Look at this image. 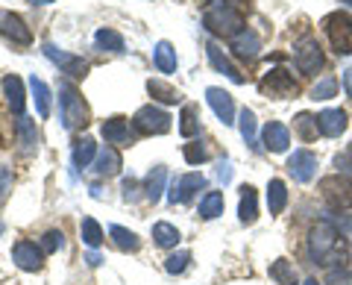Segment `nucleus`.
I'll return each mask as SVG.
<instances>
[{
    "label": "nucleus",
    "instance_id": "45",
    "mask_svg": "<svg viewBox=\"0 0 352 285\" xmlns=\"http://www.w3.org/2000/svg\"><path fill=\"white\" fill-rule=\"evenodd\" d=\"M124 197H126L129 203L138 200V182L135 180H124Z\"/></svg>",
    "mask_w": 352,
    "mask_h": 285
},
{
    "label": "nucleus",
    "instance_id": "41",
    "mask_svg": "<svg viewBox=\"0 0 352 285\" xmlns=\"http://www.w3.org/2000/svg\"><path fill=\"white\" fill-rule=\"evenodd\" d=\"M62 244H65V235L59 233V229H50V233H44V238H41V250H44V253H56Z\"/></svg>",
    "mask_w": 352,
    "mask_h": 285
},
{
    "label": "nucleus",
    "instance_id": "18",
    "mask_svg": "<svg viewBox=\"0 0 352 285\" xmlns=\"http://www.w3.org/2000/svg\"><path fill=\"white\" fill-rule=\"evenodd\" d=\"M206 50H208V62H212L220 74H226L232 83H244V74H241V71L235 68V65L229 62V56H226L223 50H220V45H214V41H212V45H208Z\"/></svg>",
    "mask_w": 352,
    "mask_h": 285
},
{
    "label": "nucleus",
    "instance_id": "48",
    "mask_svg": "<svg viewBox=\"0 0 352 285\" xmlns=\"http://www.w3.org/2000/svg\"><path fill=\"white\" fill-rule=\"evenodd\" d=\"M344 89H346V94L352 97V68L344 71Z\"/></svg>",
    "mask_w": 352,
    "mask_h": 285
},
{
    "label": "nucleus",
    "instance_id": "17",
    "mask_svg": "<svg viewBox=\"0 0 352 285\" xmlns=\"http://www.w3.org/2000/svg\"><path fill=\"white\" fill-rule=\"evenodd\" d=\"M317 124H320L323 136L338 138L346 129V112H344V109H326V112L317 115Z\"/></svg>",
    "mask_w": 352,
    "mask_h": 285
},
{
    "label": "nucleus",
    "instance_id": "6",
    "mask_svg": "<svg viewBox=\"0 0 352 285\" xmlns=\"http://www.w3.org/2000/svg\"><path fill=\"white\" fill-rule=\"evenodd\" d=\"M320 194L326 197V203L332 209H346V206H352V180L340 177V173L326 177L320 180Z\"/></svg>",
    "mask_w": 352,
    "mask_h": 285
},
{
    "label": "nucleus",
    "instance_id": "25",
    "mask_svg": "<svg viewBox=\"0 0 352 285\" xmlns=\"http://www.w3.org/2000/svg\"><path fill=\"white\" fill-rule=\"evenodd\" d=\"M244 194H241V209H238V215H241V221L244 224H252L258 218V200H256V189L252 185H244L241 189Z\"/></svg>",
    "mask_w": 352,
    "mask_h": 285
},
{
    "label": "nucleus",
    "instance_id": "24",
    "mask_svg": "<svg viewBox=\"0 0 352 285\" xmlns=\"http://www.w3.org/2000/svg\"><path fill=\"white\" fill-rule=\"evenodd\" d=\"M30 89H32V101H36V112L41 118H47L50 115V89L44 85L36 74L30 76Z\"/></svg>",
    "mask_w": 352,
    "mask_h": 285
},
{
    "label": "nucleus",
    "instance_id": "28",
    "mask_svg": "<svg viewBox=\"0 0 352 285\" xmlns=\"http://www.w3.org/2000/svg\"><path fill=\"white\" fill-rule=\"evenodd\" d=\"M156 68L162 74H173L176 71V50L170 48V41H159L156 45Z\"/></svg>",
    "mask_w": 352,
    "mask_h": 285
},
{
    "label": "nucleus",
    "instance_id": "14",
    "mask_svg": "<svg viewBox=\"0 0 352 285\" xmlns=\"http://www.w3.org/2000/svg\"><path fill=\"white\" fill-rule=\"evenodd\" d=\"M41 253L44 250L36 247L32 241H18L15 250H12V262L21 271H38L41 268Z\"/></svg>",
    "mask_w": 352,
    "mask_h": 285
},
{
    "label": "nucleus",
    "instance_id": "47",
    "mask_svg": "<svg viewBox=\"0 0 352 285\" xmlns=\"http://www.w3.org/2000/svg\"><path fill=\"white\" fill-rule=\"evenodd\" d=\"M329 285H352V279L346 277V273L344 271H332V273H329Z\"/></svg>",
    "mask_w": 352,
    "mask_h": 285
},
{
    "label": "nucleus",
    "instance_id": "7",
    "mask_svg": "<svg viewBox=\"0 0 352 285\" xmlns=\"http://www.w3.org/2000/svg\"><path fill=\"white\" fill-rule=\"evenodd\" d=\"M258 89L264 94H270V97H291V94H296V83H294V76L288 71L273 68V71H267L261 76Z\"/></svg>",
    "mask_w": 352,
    "mask_h": 285
},
{
    "label": "nucleus",
    "instance_id": "43",
    "mask_svg": "<svg viewBox=\"0 0 352 285\" xmlns=\"http://www.w3.org/2000/svg\"><path fill=\"white\" fill-rule=\"evenodd\" d=\"M217 180L223 182V185L232 180V162H229V159H220V162H217Z\"/></svg>",
    "mask_w": 352,
    "mask_h": 285
},
{
    "label": "nucleus",
    "instance_id": "15",
    "mask_svg": "<svg viewBox=\"0 0 352 285\" xmlns=\"http://www.w3.org/2000/svg\"><path fill=\"white\" fill-rule=\"evenodd\" d=\"M15 136H18V147H21L24 156H32V153L38 150V133H36V120L32 118H24V115L18 118Z\"/></svg>",
    "mask_w": 352,
    "mask_h": 285
},
{
    "label": "nucleus",
    "instance_id": "21",
    "mask_svg": "<svg viewBox=\"0 0 352 285\" xmlns=\"http://www.w3.org/2000/svg\"><path fill=\"white\" fill-rule=\"evenodd\" d=\"M164 182H168V168L156 165L147 173V182H144V197H147V200H153V203L159 200L162 191H164Z\"/></svg>",
    "mask_w": 352,
    "mask_h": 285
},
{
    "label": "nucleus",
    "instance_id": "22",
    "mask_svg": "<svg viewBox=\"0 0 352 285\" xmlns=\"http://www.w3.org/2000/svg\"><path fill=\"white\" fill-rule=\"evenodd\" d=\"M94 171L100 173V177H112V173H118L120 171V153L115 147H103L100 153H97Z\"/></svg>",
    "mask_w": 352,
    "mask_h": 285
},
{
    "label": "nucleus",
    "instance_id": "37",
    "mask_svg": "<svg viewBox=\"0 0 352 285\" xmlns=\"http://www.w3.org/2000/svg\"><path fill=\"white\" fill-rule=\"evenodd\" d=\"M270 277L276 279L279 285H296V273L291 268V262H285V259L273 262V265H270Z\"/></svg>",
    "mask_w": 352,
    "mask_h": 285
},
{
    "label": "nucleus",
    "instance_id": "8",
    "mask_svg": "<svg viewBox=\"0 0 352 285\" xmlns=\"http://www.w3.org/2000/svg\"><path fill=\"white\" fill-rule=\"evenodd\" d=\"M294 59H296V68L302 74H317L323 68V53H320V45L314 39H302L300 45L294 48Z\"/></svg>",
    "mask_w": 352,
    "mask_h": 285
},
{
    "label": "nucleus",
    "instance_id": "31",
    "mask_svg": "<svg viewBox=\"0 0 352 285\" xmlns=\"http://www.w3.org/2000/svg\"><path fill=\"white\" fill-rule=\"evenodd\" d=\"M109 235H112V238H115V244H118L120 250H126V253H135V250L141 247L138 235H135V233H129V229H124V226H109Z\"/></svg>",
    "mask_w": 352,
    "mask_h": 285
},
{
    "label": "nucleus",
    "instance_id": "19",
    "mask_svg": "<svg viewBox=\"0 0 352 285\" xmlns=\"http://www.w3.org/2000/svg\"><path fill=\"white\" fill-rule=\"evenodd\" d=\"M232 50L238 53L241 59H256L258 50H261V39L252 30H244V32H238V36L232 39Z\"/></svg>",
    "mask_w": 352,
    "mask_h": 285
},
{
    "label": "nucleus",
    "instance_id": "39",
    "mask_svg": "<svg viewBox=\"0 0 352 285\" xmlns=\"http://www.w3.org/2000/svg\"><path fill=\"white\" fill-rule=\"evenodd\" d=\"M338 92V80L335 76H326V80H320L311 89V101H329V97H335Z\"/></svg>",
    "mask_w": 352,
    "mask_h": 285
},
{
    "label": "nucleus",
    "instance_id": "1",
    "mask_svg": "<svg viewBox=\"0 0 352 285\" xmlns=\"http://www.w3.org/2000/svg\"><path fill=\"white\" fill-rule=\"evenodd\" d=\"M308 250H311V259L317 265H332L338 262V253L344 250V241H340L338 229L332 224H317L311 229V238H308Z\"/></svg>",
    "mask_w": 352,
    "mask_h": 285
},
{
    "label": "nucleus",
    "instance_id": "32",
    "mask_svg": "<svg viewBox=\"0 0 352 285\" xmlns=\"http://www.w3.org/2000/svg\"><path fill=\"white\" fill-rule=\"evenodd\" d=\"M200 215L206 218V221H212V218L223 215V194H220V191H208L203 200H200Z\"/></svg>",
    "mask_w": 352,
    "mask_h": 285
},
{
    "label": "nucleus",
    "instance_id": "12",
    "mask_svg": "<svg viewBox=\"0 0 352 285\" xmlns=\"http://www.w3.org/2000/svg\"><path fill=\"white\" fill-rule=\"evenodd\" d=\"M0 32H3L6 39H12L15 45H30L32 41V32L24 24V18H18L12 12H0Z\"/></svg>",
    "mask_w": 352,
    "mask_h": 285
},
{
    "label": "nucleus",
    "instance_id": "16",
    "mask_svg": "<svg viewBox=\"0 0 352 285\" xmlns=\"http://www.w3.org/2000/svg\"><path fill=\"white\" fill-rule=\"evenodd\" d=\"M261 141H264V147L273 150V153H282V150H288L291 145V133H288V127L279 124V120H270L267 127H264V133H261Z\"/></svg>",
    "mask_w": 352,
    "mask_h": 285
},
{
    "label": "nucleus",
    "instance_id": "38",
    "mask_svg": "<svg viewBox=\"0 0 352 285\" xmlns=\"http://www.w3.org/2000/svg\"><path fill=\"white\" fill-rule=\"evenodd\" d=\"M241 136H244L250 147H256V115H252L250 109L241 112Z\"/></svg>",
    "mask_w": 352,
    "mask_h": 285
},
{
    "label": "nucleus",
    "instance_id": "50",
    "mask_svg": "<svg viewBox=\"0 0 352 285\" xmlns=\"http://www.w3.org/2000/svg\"><path fill=\"white\" fill-rule=\"evenodd\" d=\"M27 3H32V6H47V3H53V0H27Z\"/></svg>",
    "mask_w": 352,
    "mask_h": 285
},
{
    "label": "nucleus",
    "instance_id": "52",
    "mask_svg": "<svg viewBox=\"0 0 352 285\" xmlns=\"http://www.w3.org/2000/svg\"><path fill=\"white\" fill-rule=\"evenodd\" d=\"M200 3H212V0H200Z\"/></svg>",
    "mask_w": 352,
    "mask_h": 285
},
{
    "label": "nucleus",
    "instance_id": "2",
    "mask_svg": "<svg viewBox=\"0 0 352 285\" xmlns=\"http://www.w3.org/2000/svg\"><path fill=\"white\" fill-rule=\"evenodd\" d=\"M203 24H206V30L217 32V36H232L235 39L238 32H244V15H241L235 6L223 3V6L208 9L206 18H203Z\"/></svg>",
    "mask_w": 352,
    "mask_h": 285
},
{
    "label": "nucleus",
    "instance_id": "29",
    "mask_svg": "<svg viewBox=\"0 0 352 285\" xmlns=\"http://www.w3.org/2000/svg\"><path fill=\"white\" fill-rule=\"evenodd\" d=\"M94 41H97V48L100 50H109V53H124V39H120V32H115V30H97V36H94Z\"/></svg>",
    "mask_w": 352,
    "mask_h": 285
},
{
    "label": "nucleus",
    "instance_id": "33",
    "mask_svg": "<svg viewBox=\"0 0 352 285\" xmlns=\"http://www.w3.org/2000/svg\"><path fill=\"white\" fill-rule=\"evenodd\" d=\"M94 153H97L94 141H91V138H80V141L74 145V165H76V168H88V162L94 159Z\"/></svg>",
    "mask_w": 352,
    "mask_h": 285
},
{
    "label": "nucleus",
    "instance_id": "53",
    "mask_svg": "<svg viewBox=\"0 0 352 285\" xmlns=\"http://www.w3.org/2000/svg\"><path fill=\"white\" fill-rule=\"evenodd\" d=\"M346 3H349V6H352V0H346Z\"/></svg>",
    "mask_w": 352,
    "mask_h": 285
},
{
    "label": "nucleus",
    "instance_id": "5",
    "mask_svg": "<svg viewBox=\"0 0 352 285\" xmlns=\"http://www.w3.org/2000/svg\"><path fill=\"white\" fill-rule=\"evenodd\" d=\"M323 24H326L329 39H332V48L338 53H344V56H349L352 53V18L346 12H335V15H329Z\"/></svg>",
    "mask_w": 352,
    "mask_h": 285
},
{
    "label": "nucleus",
    "instance_id": "23",
    "mask_svg": "<svg viewBox=\"0 0 352 285\" xmlns=\"http://www.w3.org/2000/svg\"><path fill=\"white\" fill-rule=\"evenodd\" d=\"M100 133H103V138L109 141V145H126L129 141V127H126L124 118H109Z\"/></svg>",
    "mask_w": 352,
    "mask_h": 285
},
{
    "label": "nucleus",
    "instance_id": "11",
    "mask_svg": "<svg viewBox=\"0 0 352 285\" xmlns=\"http://www.w3.org/2000/svg\"><path fill=\"white\" fill-rule=\"evenodd\" d=\"M44 56H47L53 65H59V68L65 71V74H74V76H82L85 71H88V65H85V59H80V56H71V53H65V50H59L56 45H44Z\"/></svg>",
    "mask_w": 352,
    "mask_h": 285
},
{
    "label": "nucleus",
    "instance_id": "46",
    "mask_svg": "<svg viewBox=\"0 0 352 285\" xmlns=\"http://www.w3.org/2000/svg\"><path fill=\"white\" fill-rule=\"evenodd\" d=\"M9 185H12V171L0 168V200H3V197H6V191H9Z\"/></svg>",
    "mask_w": 352,
    "mask_h": 285
},
{
    "label": "nucleus",
    "instance_id": "4",
    "mask_svg": "<svg viewBox=\"0 0 352 285\" xmlns=\"http://www.w3.org/2000/svg\"><path fill=\"white\" fill-rule=\"evenodd\" d=\"M132 124L141 136H162L170 129V115L164 112V109H156V106H141L135 118H132Z\"/></svg>",
    "mask_w": 352,
    "mask_h": 285
},
{
    "label": "nucleus",
    "instance_id": "10",
    "mask_svg": "<svg viewBox=\"0 0 352 285\" xmlns=\"http://www.w3.org/2000/svg\"><path fill=\"white\" fill-rule=\"evenodd\" d=\"M288 171L296 182H311L317 173V156L311 150H294V156L288 159Z\"/></svg>",
    "mask_w": 352,
    "mask_h": 285
},
{
    "label": "nucleus",
    "instance_id": "40",
    "mask_svg": "<svg viewBox=\"0 0 352 285\" xmlns=\"http://www.w3.org/2000/svg\"><path fill=\"white\" fill-rule=\"evenodd\" d=\"M188 262H191V253L179 250V253L168 256V262H164V271H168V273H182L185 268H188Z\"/></svg>",
    "mask_w": 352,
    "mask_h": 285
},
{
    "label": "nucleus",
    "instance_id": "44",
    "mask_svg": "<svg viewBox=\"0 0 352 285\" xmlns=\"http://www.w3.org/2000/svg\"><path fill=\"white\" fill-rule=\"evenodd\" d=\"M335 165H338L340 171H349V173H352V145H349V147H346V150L335 159Z\"/></svg>",
    "mask_w": 352,
    "mask_h": 285
},
{
    "label": "nucleus",
    "instance_id": "26",
    "mask_svg": "<svg viewBox=\"0 0 352 285\" xmlns=\"http://www.w3.org/2000/svg\"><path fill=\"white\" fill-rule=\"evenodd\" d=\"M294 129H296V136H300L302 141H314L317 133H320V124H317V118H314V115L300 112V115L294 118Z\"/></svg>",
    "mask_w": 352,
    "mask_h": 285
},
{
    "label": "nucleus",
    "instance_id": "20",
    "mask_svg": "<svg viewBox=\"0 0 352 285\" xmlns=\"http://www.w3.org/2000/svg\"><path fill=\"white\" fill-rule=\"evenodd\" d=\"M3 92H6L9 109H12L15 115H21V112H24V83H21L15 74H9L6 80H3Z\"/></svg>",
    "mask_w": 352,
    "mask_h": 285
},
{
    "label": "nucleus",
    "instance_id": "36",
    "mask_svg": "<svg viewBox=\"0 0 352 285\" xmlns=\"http://www.w3.org/2000/svg\"><path fill=\"white\" fill-rule=\"evenodd\" d=\"M80 233H82V241L88 247H100V241H103V229H100V224L94 221V218H85L82 221V226H80Z\"/></svg>",
    "mask_w": 352,
    "mask_h": 285
},
{
    "label": "nucleus",
    "instance_id": "13",
    "mask_svg": "<svg viewBox=\"0 0 352 285\" xmlns=\"http://www.w3.org/2000/svg\"><path fill=\"white\" fill-rule=\"evenodd\" d=\"M206 101L208 106L214 109V115L223 120V124H235V103H232V94L223 92V89H206Z\"/></svg>",
    "mask_w": 352,
    "mask_h": 285
},
{
    "label": "nucleus",
    "instance_id": "27",
    "mask_svg": "<svg viewBox=\"0 0 352 285\" xmlns=\"http://www.w3.org/2000/svg\"><path fill=\"white\" fill-rule=\"evenodd\" d=\"M285 203H288V191H285V182L282 180H270L267 185V206L273 215H279L285 209Z\"/></svg>",
    "mask_w": 352,
    "mask_h": 285
},
{
    "label": "nucleus",
    "instance_id": "3",
    "mask_svg": "<svg viewBox=\"0 0 352 285\" xmlns=\"http://www.w3.org/2000/svg\"><path fill=\"white\" fill-rule=\"evenodd\" d=\"M59 101H62V124H65V129H76V127L88 124V106L82 103L80 92H76L71 83L59 85Z\"/></svg>",
    "mask_w": 352,
    "mask_h": 285
},
{
    "label": "nucleus",
    "instance_id": "49",
    "mask_svg": "<svg viewBox=\"0 0 352 285\" xmlns=\"http://www.w3.org/2000/svg\"><path fill=\"white\" fill-rule=\"evenodd\" d=\"M85 262H88V265H91V268H97L103 259H100V253H88V259H85Z\"/></svg>",
    "mask_w": 352,
    "mask_h": 285
},
{
    "label": "nucleus",
    "instance_id": "30",
    "mask_svg": "<svg viewBox=\"0 0 352 285\" xmlns=\"http://www.w3.org/2000/svg\"><path fill=\"white\" fill-rule=\"evenodd\" d=\"M179 133L185 138H191L200 133V118H197V106L188 103V106H182V115H179Z\"/></svg>",
    "mask_w": 352,
    "mask_h": 285
},
{
    "label": "nucleus",
    "instance_id": "51",
    "mask_svg": "<svg viewBox=\"0 0 352 285\" xmlns=\"http://www.w3.org/2000/svg\"><path fill=\"white\" fill-rule=\"evenodd\" d=\"M305 285H320V282H317V279H305Z\"/></svg>",
    "mask_w": 352,
    "mask_h": 285
},
{
    "label": "nucleus",
    "instance_id": "42",
    "mask_svg": "<svg viewBox=\"0 0 352 285\" xmlns=\"http://www.w3.org/2000/svg\"><path fill=\"white\" fill-rule=\"evenodd\" d=\"M185 162L188 165H200V162H206V147L203 145H185Z\"/></svg>",
    "mask_w": 352,
    "mask_h": 285
},
{
    "label": "nucleus",
    "instance_id": "9",
    "mask_svg": "<svg viewBox=\"0 0 352 285\" xmlns=\"http://www.w3.org/2000/svg\"><path fill=\"white\" fill-rule=\"evenodd\" d=\"M203 185H206V177H203V173H185V177H179V180L170 185L168 200H170V203H188L191 197L203 189Z\"/></svg>",
    "mask_w": 352,
    "mask_h": 285
},
{
    "label": "nucleus",
    "instance_id": "34",
    "mask_svg": "<svg viewBox=\"0 0 352 285\" xmlns=\"http://www.w3.org/2000/svg\"><path fill=\"white\" fill-rule=\"evenodd\" d=\"M153 238H156L159 247H176V241H179V229L162 221V224L153 226Z\"/></svg>",
    "mask_w": 352,
    "mask_h": 285
},
{
    "label": "nucleus",
    "instance_id": "35",
    "mask_svg": "<svg viewBox=\"0 0 352 285\" xmlns=\"http://www.w3.org/2000/svg\"><path fill=\"white\" fill-rule=\"evenodd\" d=\"M147 92L156 97V101H162V103H176V101H179V92L170 89V85L162 83V80H150L147 83Z\"/></svg>",
    "mask_w": 352,
    "mask_h": 285
}]
</instances>
